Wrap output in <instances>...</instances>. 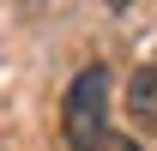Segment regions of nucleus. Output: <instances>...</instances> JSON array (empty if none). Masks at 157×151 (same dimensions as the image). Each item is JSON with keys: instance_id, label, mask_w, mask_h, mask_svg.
<instances>
[{"instance_id": "2", "label": "nucleus", "mask_w": 157, "mask_h": 151, "mask_svg": "<svg viewBox=\"0 0 157 151\" xmlns=\"http://www.w3.org/2000/svg\"><path fill=\"white\" fill-rule=\"evenodd\" d=\"M127 121L139 133H157V60L127 79Z\"/></svg>"}, {"instance_id": "1", "label": "nucleus", "mask_w": 157, "mask_h": 151, "mask_svg": "<svg viewBox=\"0 0 157 151\" xmlns=\"http://www.w3.org/2000/svg\"><path fill=\"white\" fill-rule=\"evenodd\" d=\"M60 133L73 151H91L109 133V67H85V73L67 85V103H60Z\"/></svg>"}, {"instance_id": "3", "label": "nucleus", "mask_w": 157, "mask_h": 151, "mask_svg": "<svg viewBox=\"0 0 157 151\" xmlns=\"http://www.w3.org/2000/svg\"><path fill=\"white\" fill-rule=\"evenodd\" d=\"M91 151H145V145H139L133 133H115V127H109V133H103V139H97Z\"/></svg>"}]
</instances>
